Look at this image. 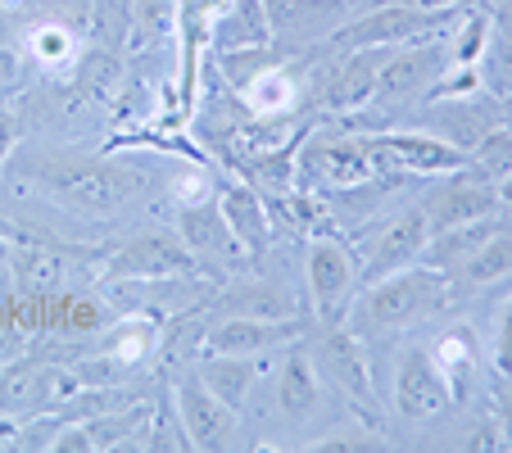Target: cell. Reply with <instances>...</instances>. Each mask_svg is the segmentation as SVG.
Masks as SVG:
<instances>
[{"label": "cell", "mask_w": 512, "mask_h": 453, "mask_svg": "<svg viewBox=\"0 0 512 453\" xmlns=\"http://www.w3.org/2000/svg\"><path fill=\"white\" fill-rule=\"evenodd\" d=\"M304 286H309L318 322H345L358 295V259L349 254V245L327 232L313 236L309 254H304Z\"/></svg>", "instance_id": "8"}, {"label": "cell", "mask_w": 512, "mask_h": 453, "mask_svg": "<svg viewBox=\"0 0 512 453\" xmlns=\"http://www.w3.org/2000/svg\"><path fill=\"white\" fill-rule=\"evenodd\" d=\"M377 182L368 141L358 132H304L295 141V186L309 195H345Z\"/></svg>", "instance_id": "4"}, {"label": "cell", "mask_w": 512, "mask_h": 453, "mask_svg": "<svg viewBox=\"0 0 512 453\" xmlns=\"http://www.w3.org/2000/svg\"><path fill=\"white\" fill-rule=\"evenodd\" d=\"M145 449H191V440H186V431H182V417H177V408H173V413H168V408L150 413Z\"/></svg>", "instance_id": "29"}, {"label": "cell", "mask_w": 512, "mask_h": 453, "mask_svg": "<svg viewBox=\"0 0 512 453\" xmlns=\"http://www.w3.org/2000/svg\"><path fill=\"white\" fill-rule=\"evenodd\" d=\"M322 404H327V376L313 358V345L304 336L290 340L277 363V408L286 413V422L304 426L322 413Z\"/></svg>", "instance_id": "14"}, {"label": "cell", "mask_w": 512, "mask_h": 453, "mask_svg": "<svg viewBox=\"0 0 512 453\" xmlns=\"http://www.w3.org/2000/svg\"><path fill=\"white\" fill-rule=\"evenodd\" d=\"M304 336L300 318H241V313H223V322H213L204 336V354H277L290 340Z\"/></svg>", "instance_id": "17"}, {"label": "cell", "mask_w": 512, "mask_h": 453, "mask_svg": "<svg viewBox=\"0 0 512 453\" xmlns=\"http://www.w3.org/2000/svg\"><path fill=\"white\" fill-rule=\"evenodd\" d=\"M395 5H413V10H467L472 0H395Z\"/></svg>", "instance_id": "34"}, {"label": "cell", "mask_w": 512, "mask_h": 453, "mask_svg": "<svg viewBox=\"0 0 512 453\" xmlns=\"http://www.w3.org/2000/svg\"><path fill=\"white\" fill-rule=\"evenodd\" d=\"M182 272H195V254L182 245V236L168 232H141L105 259L109 281H164Z\"/></svg>", "instance_id": "12"}, {"label": "cell", "mask_w": 512, "mask_h": 453, "mask_svg": "<svg viewBox=\"0 0 512 453\" xmlns=\"http://www.w3.org/2000/svg\"><path fill=\"white\" fill-rule=\"evenodd\" d=\"M32 59L46 68H68L78 59V41L64 23H37L32 28Z\"/></svg>", "instance_id": "27"}, {"label": "cell", "mask_w": 512, "mask_h": 453, "mask_svg": "<svg viewBox=\"0 0 512 453\" xmlns=\"http://www.w3.org/2000/svg\"><path fill=\"white\" fill-rule=\"evenodd\" d=\"M431 358H435V367H440V376H445L454 404H467L472 390H476V381H481V345H476V331L445 327L440 336H435Z\"/></svg>", "instance_id": "20"}, {"label": "cell", "mask_w": 512, "mask_h": 453, "mask_svg": "<svg viewBox=\"0 0 512 453\" xmlns=\"http://www.w3.org/2000/svg\"><path fill=\"white\" fill-rule=\"evenodd\" d=\"M445 37H449V32H440V37H422V41H408V46H390L386 50V64H381L377 91H372V105L358 114V123L386 127L390 118H399L404 109H413L417 100L435 87V78L445 73V64H449Z\"/></svg>", "instance_id": "3"}, {"label": "cell", "mask_w": 512, "mask_h": 453, "mask_svg": "<svg viewBox=\"0 0 512 453\" xmlns=\"http://www.w3.org/2000/svg\"><path fill=\"white\" fill-rule=\"evenodd\" d=\"M218 209H223L227 227L236 232V241L250 250V259H259V254L272 245V213H268V200H263V195L254 191L250 182L223 186V195H218Z\"/></svg>", "instance_id": "21"}, {"label": "cell", "mask_w": 512, "mask_h": 453, "mask_svg": "<svg viewBox=\"0 0 512 453\" xmlns=\"http://www.w3.org/2000/svg\"><path fill=\"white\" fill-rule=\"evenodd\" d=\"M454 281H463L467 290L512 286V222L508 218H499V227L490 232V241L472 254V263H467Z\"/></svg>", "instance_id": "24"}, {"label": "cell", "mask_w": 512, "mask_h": 453, "mask_svg": "<svg viewBox=\"0 0 512 453\" xmlns=\"http://www.w3.org/2000/svg\"><path fill=\"white\" fill-rule=\"evenodd\" d=\"M499 41H503V46L512 50V5H508V10L499 14Z\"/></svg>", "instance_id": "35"}, {"label": "cell", "mask_w": 512, "mask_h": 453, "mask_svg": "<svg viewBox=\"0 0 512 453\" xmlns=\"http://www.w3.org/2000/svg\"><path fill=\"white\" fill-rule=\"evenodd\" d=\"M368 349H363V336L345 327V322H322V340L313 349L318 358L327 386L340 390L349 404L358 408V417L372 426H381V399H377V386H372V372H368Z\"/></svg>", "instance_id": "7"}, {"label": "cell", "mask_w": 512, "mask_h": 453, "mask_svg": "<svg viewBox=\"0 0 512 453\" xmlns=\"http://www.w3.org/2000/svg\"><path fill=\"white\" fill-rule=\"evenodd\" d=\"M309 449L363 453V449H390V440L381 435V426H372V422H340L336 431H327V435H318V440H309Z\"/></svg>", "instance_id": "26"}, {"label": "cell", "mask_w": 512, "mask_h": 453, "mask_svg": "<svg viewBox=\"0 0 512 453\" xmlns=\"http://www.w3.org/2000/svg\"><path fill=\"white\" fill-rule=\"evenodd\" d=\"M177 236L182 245L204 263H218V268H245L250 263V250L236 241V232L227 227L218 200H195L177 209Z\"/></svg>", "instance_id": "16"}, {"label": "cell", "mask_w": 512, "mask_h": 453, "mask_svg": "<svg viewBox=\"0 0 512 453\" xmlns=\"http://www.w3.org/2000/svg\"><path fill=\"white\" fill-rule=\"evenodd\" d=\"M472 164L481 168L490 182H503V177H512V132L508 127H494L490 136H485L481 145L472 150Z\"/></svg>", "instance_id": "28"}, {"label": "cell", "mask_w": 512, "mask_h": 453, "mask_svg": "<svg viewBox=\"0 0 512 453\" xmlns=\"http://www.w3.org/2000/svg\"><path fill=\"white\" fill-rule=\"evenodd\" d=\"M426 222H431V236L435 232H449V227H463V222H476V218H490L499 213V182L481 173V168L467 159L463 168L440 177L431 195H426Z\"/></svg>", "instance_id": "9"}, {"label": "cell", "mask_w": 512, "mask_h": 453, "mask_svg": "<svg viewBox=\"0 0 512 453\" xmlns=\"http://www.w3.org/2000/svg\"><path fill=\"white\" fill-rule=\"evenodd\" d=\"M209 46L218 50V55L272 46L268 5H263V0H227V5H218L213 28H209Z\"/></svg>", "instance_id": "19"}, {"label": "cell", "mask_w": 512, "mask_h": 453, "mask_svg": "<svg viewBox=\"0 0 512 453\" xmlns=\"http://www.w3.org/2000/svg\"><path fill=\"white\" fill-rule=\"evenodd\" d=\"M494 372H512V299L499 313V331H494Z\"/></svg>", "instance_id": "30"}, {"label": "cell", "mask_w": 512, "mask_h": 453, "mask_svg": "<svg viewBox=\"0 0 512 453\" xmlns=\"http://www.w3.org/2000/svg\"><path fill=\"white\" fill-rule=\"evenodd\" d=\"M218 309L223 313H241V318H295V295H290L281 281L272 277H245L232 290L218 295Z\"/></svg>", "instance_id": "23"}, {"label": "cell", "mask_w": 512, "mask_h": 453, "mask_svg": "<svg viewBox=\"0 0 512 453\" xmlns=\"http://www.w3.org/2000/svg\"><path fill=\"white\" fill-rule=\"evenodd\" d=\"M463 449H508V444H503L499 422H494V417H485V422H476L472 431L463 435Z\"/></svg>", "instance_id": "33"}, {"label": "cell", "mask_w": 512, "mask_h": 453, "mask_svg": "<svg viewBox=\"0 0 512 453\" xmlns=\"http://www.w3.org/2000/svg\"><path fill=\"white\" fill-rule=\"evenodd\" d=\"M10 173L37 195L55 200L68 213H87V218H109L123 204H132L145 191L150 177L136 164H114L100 155H73V150H50V145H28L14 150Z\"/></svg>", "instance_id": "1"}, {"label": "cell", "mask_w": 512, "mask_h": 453, "mask_svg": "<svg viewBox=\"0 0 512 453\" xmlns=\"http://www.w3.org/2000/svg\"><path fill=\"white\" fill-rule=\"evenodd\" d=\"M417 127L435 132L440 141L458 145L472 155L476 145L499 127V96L494 91H472V96H445L417 105Z\"/></svg>", "instance_id": "11"}, {"label": "cell", "mask_w": 512, "mask_h": 453, "mask_svg": "<svg viewBox=\"0 0 512 453\" xmlns=\"http://www.w3.org/2000/svg\"><path fill=\"white\" fill-rule=\"evenodd\" d=\"M14 150H19V109L5 105L0 109V168L14 159Z\"/></svg>", "instance_id": "32"}, {"label": "cell", "mask_w": 512, "mask_h": 453, "mask_svg": "<svg viewBox=\"0 0 512 453\" xmlns=\"http://www.w3.org/2000/svg\"><path fill=\"white\" fill-rule=\"evenodd\" d=\"M173 408H177V417H182V431H186V440H191V449L218 453V449H232L236 444L241 413H232L195 372L173 381Z\"/></svg>", "instance_id": "10"}, {"label": "cell", "mask_w": 512, "mask_h": 453, "mask_svg": "<svg viewBox=\"0 0 512 453\" xmlns=\"http://www.w3.org/2000/svg\"><path fill=\"white\" fill-rule=\"evenodd\" d=\"M381 64H386V50H381V46L340 55V64L331 68L327 87H322V109H327V114H336V118L363 114V109L372 105V91H377Z\"/></svg>", "instance_id": "18"}, {"label": "cell", "mask_w": 512, "mask_h": 453, "mask_svg": "<svg viewBox=\"0 0 512 453\" xmlns=\"http://www.w3.org/2000/svg\"><path fill=\"white\" fill-rule=\"evenodd\" d=\"M472 10V5H467ZM463 10H413V5H395V0H372L363 14L345 19L322 50H336V55H349V50H390V46H408V41H422V37H440L458 23Z\"/></svg>", "instance_id": "5"}, {"label": "cell", "mask_w": 512, "mask_h": 453, "mask_svg": "<svg viewBox=\"0 0 512 453\" xmlns=\"http://www.w3.org/2000/svg\"><path fill=\"white\" fill-rule=\"evenodd\" d=\"M195 376H200L204 386L223 399L232 413H245V404H250V395H254V381H259V358H250V354H204L200 363H195Z\"/></svg>", "instance_id": "22"}, {"label": "cell", "mask_w": 512, "mask_h": 453, "mask_svg": "<svg viewBox=\"0 0 512 453\" xmlns=\"http://www.w3.org/2000/svg\"><path fill=\"white\" fill-rule=\"evenodd\" d=\"M390 404H395V413L404 417V422H431V417L454 408V395H449L445 376L435 367L431 345L404 349V358H399V367H395V399H390Z\"/></svg>", "instance_id": "13"}, {"label": "cell", "mask_w": 512, "mask_h": 453, "mask_svg": "<svg viewBox=\"0 0 512 453\" xmlns=\"http://www.w3.org/2000/svg\"><path fill=\"white\" fill-rule=\"evenodd\" d=\"M494 422L503 431V444L512 449V372H499V390H494Z\"/></svg>", "instance_id": "31"}, {"label": "cell", "mask_w": 512, "mask_h": 453, "mask_svg": "<svg viewBox=\"0 0 512 453\" xmlns=\"http://www.w3.org/2000/svg\"><path fill=\"white\" fill-rule=\"evenodd\" d=\"M499 204H503V209H512V177H503V182H499Z\"/></svg>", "instance_id": "36"}, {"label": "cell", "mask_w": 512, "mask_h": 453, "mask_svg": "<svg viewBox=\"0 0 512 453\" xmlns=\"http://www.w3.org/2000/svg\"><path fill=\"white\" fill-rule=\"evenodd\" d=\"M363 141H368L377 177H445L472 159L467 150L440 141V136L426 132V127H413V132L381 127V132H363Z\"/></svg>", "instance_id": "6"}, {"label": "cell", "mask_w": 512, "mask_h": 453, "mask_svg": "<svg viewBox=\"0 0 512 453\" xmlns=\"http://www.w3.org/2000/svg\"><path fill=\"white\" fill-rule=\"evenodd\" d=\"M449 299H454V281L445 272L426 268V263H408V268L358 290L345 313V327L363 340H390L399 331L440 318L449 309Z\"/></svg>", "instance_id": "2"}, {"label": "cell", "mask_w": 512, "mask_h": 453, "mask_svg": "<svg viewBox=\"0 0 512 453\" xmlns=\"http://www.w3.org/2000/svg\"><path fill=\"white\" fill-rule=\"evenodd\" d=\"M426 241H431V222H426V204L413 200L408 209H399L395 218L381 227V236L372 241V254L368 263H363V272H358V286H368V281H381L390 277V272L408 268V263L422 259Z\"/></svg>", "instance_id": "15"}, {"label": "cell", "mask_w": 512, "mask_h": 453, "mask_svg": "<svg viewBox=\"0 0 512 453\" xmlns=\"http://www.w3.org/2000/svg\"><path fill=\"white\" fill-rule=\"evenodd\" d=\"M159 349V327L150 318H123L109 327L105 336V349L100 354L109 358L114 367H123V372H136V367H145V358Z\"/></svg>", "instance_id": "25"}]
</instances>
